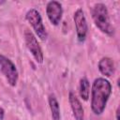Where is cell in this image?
Wrapping results in <instances>:
<instances>
[{
    "label": "cell",
    "mask_w": 120,
    "mask_h": 120,
    "mask_svg": "<svg viewBox=\"0 0 120 120\" xmlns=\"http://www.w3.org/2000/svg\"><path fill=\"white\" fill-rule=\"evenodd\" d=\"M0 72L6 78L10 86H16L19 78L18 69L15 64L3 54H0Z\"/></svg>",
    "instance_id": "277c9868"
},
{
    "label": "cell",
    "mask_w": 120,
    "mask_h": 120,
    "mask_svg": "<svg viewBox=\"0 0 120 120\" xmlns=\"http://www.w3.org/2000/svg\"><path fill=\"white\" fill-rule=\"evenodd\" d=\"M73 20H74V24L76 28L77 39L79 42H83L86 39V36L88 32V25H87L84 12L82 8H78L74 12Z\"/></svg>",
    "instance_id": "8992f818"
},
{
    "label": "cell",
    "mask_w": 120,
    "mask_h": 120,
    "mask_svg": "<svg viewBox=\"0 0 120 120\" xmlns=\"http://www.w3.org/2000/svg\"><path fill=\"white\" fill-rule=\"evenodd\" d=\"M68 101H69L74 118L76 120H83L84 112H83L82 105L80 99L77 98V96L72 91H70L68 94Z\"/></svg>",
    "instance_id": "ba28073f"
},
{
    "label": "cell",
    "mask_w": 120,
    "mask_h": 120,
    "mask_svg": "<svg viewBox=\"0 0 120 120\" xmlns=\"http://www.w3.org/2000/svg\"><path fill=\"white\" fill-rule=\"evenodd\" d=\"M4 116H5V111H4L3 108L0 107V120H3Z\"/></svg>",
    "instance_id": "7c38bea8"
},
{
    "label": "cell",
    "mask_w": 120,
    "mask_h": 120,
    "mask_svg": "<svg viewBox=\"0 0 120 120\" xmlns=\"http://www.w3.org/2000/svg\"><path fill=\"white\" fill-rule=\"evenodd\" d=\"M5 3V1H0V5H2V4H4Z\"/></svg>",
    "instance_id": "5bb4252c"
},
{
    "label": "cell",
    "mask_w": 120,
    "mask_h": 120,
    "mask_svg": "<svg viewBox=\"0 0 120 120\" xmlns=\"http://www.w3.org/2000/svg\"><path fill=\"white\" fill-rule=\"evenodd\" d=\"M92 18L95 25L104 34L112 37L114 34V28L111 23L108 8L103 3H97L92 8Z\"/></svg>",
    "instance_id": "7a4b0ae2"
},
{
    "label": "cell",
    "mask_w": 120,
    "mask_h": 120,
    "mask_svg": "<svg viewBox=\"0 0 120 120\" xmlns=\"http://www.w3.org/2000/svg\"><path fill=\"white\" fill-rule=\"evenodd\" d=\"M99 72L105 77H111L114 73V63L110 57H102L98 64Z\"/></svg>",
    "instance_id": "9c48e42d"
},
{
    "label": "cell",
    "mask_w": 120,
    "mask_h": 120,
    "mask_svg": "<svg viewBox=\"0 0 120 120\" xmlns=\"http://www.w3.org/2000/svg\"><path fill=\"white\" fill-rule=\"evenodd\" d=\"M48 102H49V107L51 110V114L52 120H60L61 115H60V107L58 100L55 97L54 94H51L48 98Z\"/></svg>",
    "instance_id": "30bf717a"
},
{
    "label": "cell",
    "mask_w": 120,
    "mask_h": 120,
    "mask_svg": "<svg viewBox=\"0 0 120 120\" xmlns=\"http://www.w3.org/2000/svg\"><path fill=\"white\" fill-rule=\"evenodd\" d=\"M23 38H24L25 45L28 51L33 55L36 62L38 64H42L43 63V52L39 46V43L38 42V39L35 34L28 28H26L23 33Z\"/></svg>",
    "instance_id": "5b68a950"
},
{
    "label": "cell",
    "mask_w": 120,
    "mask_h": 120,
    "mask_svg": "<svg viewBox=\"0 0 120 120\" xmlns=\"http://www.w3.org/2000/svg\"><path fill=\"white\" fill-rule=\"evenodd\" d=\"M46 14L50 22L52 25L57 26L60 23L63 16V8L61 3L58 1L48 2L46 6Z\"/></svg>",
    "instance_id": "52a82bcc"
},
{
    "label": "cell",
    "mask_w": 120,
    "mask_h": 120,
    "mask_svg": "<svg viewBox=\"0 0 120 120\" xmlns=\"http://www.w3.org/2000/svg\"><path fill=\"white\" fill-rule=\"evenodd\" d=\"M79 94L82 100H84V101L88 100L89 95H90V82L85 77H83L80 80Z\"/></svg>",
    "instance_id": "8fae6325"
},
{
    "label": "cell",
    "mask_w": 120,
    "mask_h": 120,
    "mask_svg": "<svg viewBox=\"0 0 120 120\" xmlns=\"http://www.w3.org/2000/svg\"><path fill=\"white\" fill-rule=\"evenodd\" d=\"M111 94L112 84L107 79L102 77L95 79L91 88V110L94 114H102Z\"/></svg>",
    "instance_id": "6da1fadb"
},
{
    "label": "cell",
    "mask_w": 120,
    "mask_h": 120,
    "mask_svg": "<svg viewBox=\"0 0 120 120\" xmlns=\"http://www.w3.org/2000/svg\"><path fill=\"white\" fill-rule=\"evenodd\" d=\"M115 116H116V120H119V107H117V109H116Z\"/></svg>",
    "instance_id": "4fadbf2b"
},
{
    "label": "cell",
    "mask_w": 120,
    "mask_h": 120,
    "mask_svg": "<svg viewBox=\"0 0 120 120\" xmlns=\"http://www.w3.org/2000/svg\"><path fill=\"white\" fill-rule=\"evenodd\" d=\"M25 19L32 26L38 38H39L42 41H45L48 38V33L43 24L40 13L36 8H30L25 14Z\"/></svg>",
    "instance_id": "3957f363"
}]
</instances>
